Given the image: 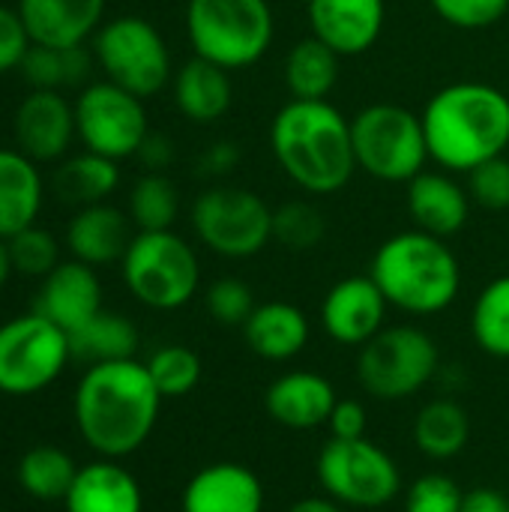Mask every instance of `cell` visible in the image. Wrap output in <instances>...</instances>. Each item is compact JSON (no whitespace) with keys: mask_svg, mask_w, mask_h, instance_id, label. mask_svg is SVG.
I'll list each match as a JSON object with an SVG mask.
<instances>
[{"mask_svg":"<svg viewBox=\"0 0 509 512\" xmlns=\"http://www.w3.org/2000/svg\"><path fill=\"white\" fill-rule=\"evenodd\" d=\"M459 512H509V501L507 495H501L498 489L480 486V489L465 492V501H462Z\"/></svg>","mask_w":509,"mask_h":512,"instance_id":"cell-46","label":"cell"},{"mask_svg":"<svg viewBox=\"0 0 509 512\" xmlns=\"http://www.w3.org/2000/svg\"><path fill=\"white\" fill-rule=\"evenodd\" d=\"M171 90H174V105L177 111L198 123V126H210L219 117L228 114L231 102H234V84H231V72L204 60V57H192L186 60L174 78H171Z\"/></svg>","mask_w":509,"mask_h":512,"instance_id":"cell-26","label":"cell"},{"mask_svg":"<svg viewBox=\"0 0 509 512\" xmlns=\"http://www.w3.org/2000/svg\"><path fill=\"white\" fill-rule=\"evenodd\" d=\"M162 402L147 363L132 357L90 366L75 387L72 417L93 453L120 462L150 441Z\"/></svg>","mask_w":509,"mask_h":512,"instance_id":"cell-1","label":"cell"},{"mask_svg":"<svg viewBox=\"0 0 509 512\" xmlns=\"http://www.w3.org/2000/svg\"><path fill=\"white\" fill-rule=\"evenodd\" d=\"M327 429H330V438H339V441L366 438V408L357 399H339L327 420Z\"/></svg>","mask_w":509,"mask_h":512,"instance_id":"cell-43","label":"cell"},{"mask_svg":"<svg viewBox=\"0 0 509 512\" xmlns=\"http://www.w3.org/2000/svg\"><path fill=\"white\" fill-rule=\"evenodd\" d=\"M9 243V258L15 273L30 276V279H45L57 264H60V243L57 237L42 228V225H30L24 231H18L15 237L6 240Z\"/></svg>","mask_w":509,"mask_h":512,"instance_id":"cell-37","label":"cell"},{"mask_svg":"<svg viewBox=\"0 0 509 512\" xmlns=\"http://www.w3.org/2000/svg\"><path fill=\"white\" fill-rule=\"evenodd\" d=\"M75 105V132L84 150L105 159L138 156L144 138L150 135L144 99L117 87L114 81H93L81 87Z\"/></svg>","mask_w":509,"mask_h":512,"instance_id":"cell-13","label":"cell"},{"mask_svg":"<svg viewBox=\"0 0 509 512\" xmlns=\"http://www.w3.org/2000/svg\"><path fill=\"white\" fill-rule=\"evenodd\" d=\"M204 306L210 312V318L222 327H243L249 321V315L255 312V294L243 279L225 276L216 279L207 294H204Z\"/></svg>","mask_w":509,"mask_h":512,"instance_id":"cell-38","label":"cell"},{"mask_svg":"<svg viewBox=\"0 0 509 512\" xmlns=\"http://www.w3.org/2000/svg\"><path fill=\"white\" fill-rule=\"evenodd\" d=\"M120 270L129 294L156 312L183 309L201 285L198 255L192 243L174 231H138Z\"/></svg>","mask_w":509,"mask_h":512,"instance_id":"cell-6","label":"cell"},{"mask_svg":"<svg viewBox=\"0 0 509 512\" xmlns=\"http://www.w3.org/2000/svg\"><path fill=\"white\" fill-rule=\"evenodd\" d=\"M429 159L444 171L471 174L504 156L509 147V96L495 84L456 81L441 87L423 108Z\"/></svg>","mask_w":509,"mask_h":512,"instance_id":"cell-3","label":"cell"},{"mask_svg":"<svg viewBox=\"0 0 509 512\" xmlns=\"http://www.w3.org/2000/svg\"><path fill=\"white\" fill-rule=\"evenodd\" d=\"M78 477V465L72 456L54 444L30 447L18 462V483L33 501H63Z\"/></svg>","mask_w":509,"mask_h":512,"instance_id":"cell-31","label":"cell"},{"mask_svg":"<svg viewBox=\"0 0 509 512\" xmlns=\"http://www.w3.org/2000/svg\"><path fill=\"white\" fill-rule=\"evenodd\" d=\"M138 159L147 171H165L174 159V144L168 135H159V132H150L138 150Z\"/></svg>","mask_w":509,"mask_h":512,"instance_id":"cell-45","label":"cell"},{"mask_svg":"<svg viewBox=\"0 0 509 512\" xmlns=\"http://www.w3.org/2000/svg\"><path fill=\"white\" fill-rule=\"evenodd\" d=\"M132 237V219L123 210L111 207L108 201L78 207L66 225L69 255L90 267H108L123 261Z\"/></svg>","mask_w":509,"mask_h":512,"instance_id":"cell-21","label":"cell"},{"mask_svg":"<svg viewBox=\"0 0 509 512\" xmlns=\"http://www.w3.org/2000/svg\"><path fill=\"white\" fill-rule=\"evenodd\" d=\"M33 312L72 333L102 312V282L96 267L81 261H60L39 285Z\"/></svg>","mask_w":509,"mask_h":512,"instance_id":"cell-17","label":"cell"},{"mask_svg":"<svg viewBox=\"0 0 509 512\" xmlns=\"http://www.w3.org/2000/svg\"><path fill=\"white\" fill-rule=\"evenodd\" d=\"M471 201L486 210H509V159L495 156L468 174Z\"/></svg>","mask_w":509,"mask_h":512,"instance_id":"cell-41","label":"cell"},{"mask_svg":"<svg viewBox=\"0 0 509 512\" xmlns=\"http://www.w3.org/2000/svg\"><path fill=\"white\" fill-rule=\"evenodd\" d=\"M93 60L117 87L150 99L174 78L171 48L159 27L141 15H117L93 36Z\"/></svg>","mask_w":509,"mask_h":512,"instance_id":"cell-9","label":"cell"},{"mask_svg":"<svg viewBox=\"0 0 509 512\" xmlns=\"http://www.w3.org/2000/svg\"><path fill=\"white\" fill-rule=\"evenodd\" d=\"M312 36L330 45L339 57H357L369 51L384 30V0H309Z\"/></svg>","mask_w":509,"mask_h":512,"instance_id":"cell-16","label":"cell"},{"mask_svg":"<svg viewBox=\"0 0 509 512\" xmlns=\"http://www.w3.org/2000/svg\"><path fill=\"white\" fill-rule=\"evenodd\" d=\"M267 492L261 477L240 462H213L189 477L180 510L183 512H264Z\"/></svg>","mask_w":509,"mask_h":512,"instance_id":"cell-18","label":"cell"},{"mask_svg":"<svg viewBox=\"0 0 509 512\" xmlns=\"http://www.w3.org/2000/svg\"><path fill=\"white\" fill-rule=\"evenodd\" d=\"M441 369L435 339L411 324L384 327L357 354V381L378 402H405L426 390Z\"/></svg>","mask_w":509,"mask_h":512,"instance_id":"cell-8","label":"cell"},{"mask_svg":"<svg viewBox=\"0 0 509 512\" xmlns=\"http://www.w3.org/2000/svg\"><path fill=\"white\" fill-rule=\"evenodd\" d=\"M138 327L117 312H99L84 327L69 333V348L75 360H84L90 366L96 363H114V360H132L138 351Z\"/></svg>","mask_w":509,"mask_h":512,"instance_id":"cell-28","label":"cell"},{"mask_svg":"<svg viewBox=\"0 0 509 512\" xmlns=\"http://www.w3.org/2000/svg\"><path fill=\"white\" fill-rule=\"evenodd\" d=\"M192 231L213 255L252 258L273 240V210L243 186H210L192 204Z\"/></svg>","mask_w":509,"mask_h":512,"instance_id":"cell-11","label":"cell"},{"mask_svg":"<svg viewBox=\"0 0 509 512\" xmlns=\"http://www.w3.org/2000/svg\"><path fill=\"white\" fill-rule=\"evenodd\" d=\"M432 9L459 30H486L509 12V0H429Z\"/></svg>","mask_w":509,"mask_h":512,"instance_id":"cell-40","label":"cell"},{"mask_svg":"<svg viewBox=\"0 0 509 512\" xmlns=\"http://www.w3.org/2000/svg\"><path fill=\"white\" fill-rule=\"evenodd\" d=\"M63 507L66 512H144V492L117 459H99L78 468Z\"/></svg>","mask_w":509,"mask_h":512,"instance_id":"cell-23","label":"cell"},{"mask_svg":"<svg viewBox=\"0 0 509 512\" xmlns=\"http://www.w3.org/2000/svg\"><path fill=\"white\" fill-rule=\"evenodd\" d=\"M276 18L267 0H186V36L195 57L228 72L255 66L273 45Z\"/></svg>","mask_w":509,"mask_h":512,"instance_id":"cell-5","label":"cell"},{"mask_svg":"<svg viewBox=\"0 0 509 512\" xmlns=\"http://www.w3.org/2000/svg\"><path fill=\"white\" fill-rule=\"evenodd\" d=\"M12 273H15V267H12V258H9V243L0 237V291L6 288Z\"/></svg>","mask_w":509,"mask_h":512,"instance_id":"cell-48","label":"cell"},{"mask_svg":"<svg viewBox=\"0 0 509 512\" xmlns=\"http://www.w3.org/2000/svg\"><path fill=\"white\" fill-rule=\"evenodd\" d=\"M387 309L390 303L372 276H345L321 303V327L333 342L363 348L387 327Z\"/></svg>","mask_w":509,"mask_h":512,"instance_id":"cell-15","label":"cell"},{"mask_svg":"<svg viewBox=\"0 0 509 512\" xmlns=\"http://www.w3.org/2000/svg\"><path fill=\"white\" fill-rule=\"evenodd\" d=\"M93 54L81 48H45L33 45L21 63V75L30 90H63L75 87L87 78Z\"/></svg>","mask_w":509,"mask_h":512,"instance_id":"cell-32","label":"cell"},{"mask_svg":"<svg viewBox=\"0 0 509 512\" xmlns=\"http://www.w3.org/2000/svg\"><path fill=\"white\" fill-rule=\"evenodd\" d=\"M342 57L315 36L300 39L285 57V87L291 99H327L339 84Z\"/></svg>","mask_w":509,"mask_h":512,"instance_id":"cell-29","label":"cell"},{"mask_svg":"<svg viewBox=\"0 0 509 512\" xmlns=\"http://www.w3.org/2000/svg\"><path fill=\"white\" fill-rule=\"evenodd\" d=\"M180 213V192L162 171H144L129 189V219L138 231H171Z\"/></svg>","mask_w":509,"mask_h":512,"instance_id":"cell-34","label":"cell"},{"mask_svg":"<svg viewBox=\"0 0 509 512\" xmlns=\"http://www.w3.org/2000/svg\"><path fill=\"white\" fill-rule=\"evenodd\" d=\"M285 512H345L342 504H336L333 498H300L297 504H291Z\"/></svg>","mask_w":509,"mask_h":512,"instance_id":"cell-47","label":"cell"},{"mask_svg":"<svg viewBox=\"0 0 509 512\" xmlns=\"http://www.w3.org/2000/svg\"><path fill=\"white\" fill-rule=\"evenodd\" d=\"M69 360V333L39 312L0 324V393L33 396L51 387Z\"/></svg>","mask_w":509,"mask_h":512,"instance_id":"cell-12","label":"cell"},{"mask_svg":"<svg viewBox=\"0 0 509 512\" xmlns=\"http://www.w3.org/2000/svg\"><path fill=\"white\" fill-rule=\"evenodd\" d=\"M33 45L81 48L105 24V0H18Z\"/></svg>","mask_w":509,"mask_h":512,"instance_id":"cell-19","label":"cell"},{"mask_svg":"<svg viewBox=\"0 0 509 512\" xmlns=\"http://www.w3.org/2000/svg\"><path fill=\"white\" fill-rule=\"evenodd\" d=\"M198 165H201V174H207V177H225L240 165V147L234 141H228V138L216 141L201 153Z\"/></svg>","mask_w":509,"mask_h":512,"instance_id":"cell-44","label":"cell"},{"mask_svg":"<svg viewBox=\"0 0 509 512\" xmlns=\"http://www.w3.org/2000/svg\"><path fill=\"white\" fill-rule=\"evenodd\" d=\"M120 186V168L114 159H105L99 153H78L69 156L66 162H60L57 174H54V192L78 207H90V204H105L114 189Z\"/></svg>","mask_w":509,"mask_h":512,"instance_id":"cell-30","label":"cell"},{"mask_svg":"<svg viewBox=\"0 0 509 512\" xmlns=\"http://www.w3.org/2000/svg\"><path fill=\"white\" fill-rule=\"evenodd\" d=\"M465 489L447 474H423L405 492V512H459Z\"/></svg>","mask_w":509,"mask_h":512,"instance_id":"cell-39","label":"cell"},{"mask_svg":"<svg viewBox=\"0 0 509 512\" xmlns=\"http://www.w3.org/2000/svg\"><path fill=\"white\" fill-rule=\"evenodd\" d=\"M471 441V417L453 399H432L414 417V444L432 462L456 459Z\"/></svg>","mask_w":509,"mask_h":512,"instance_id":"cell-27","label":"cell"},{"mask_svg":"<svg viewBox=\"0 0 509 512\" xmlns=\"http://www.w3.org/2000/svg\"><path fill=\"white\" fill-rule=\"evenodd\" d=\"M405 201L414 225L444 240L459 234L471 216V192L462 189L450 171H420L408 183Z\"/></svg>","mask_w":509,"mask_h":512,"instance_id":"cell-22","label":"cell"},{"mask_svg":"<svg viewBox=\"0 0 509 512\" xmlns=\"http://www.w3.org/2000/svg\"><path fill=\"white\" fill-rule=\"evenodd\" d=\"M318 483L327 498L354 510H381L402 492L396 459L369 438H330L318 453Z\"/></svg>","mask_w":509,"mask_h":512,"instance_id":"cell-10","label":"cell"},{"mask_svg":"<svg viewBox=\"0 0 509 512\" xmlns=\"http://www.w3.org/2000/svg\"><path fill=\"white\" fill-rule=\"evenodd\" d=\"M147 372L162 399H183L201 384V357L186 345H162L150 354Z\"/></svg>","mask_w":509,"mask_h":512,"instance_id":"cell-35","label":"cell"},{"mask_svg":"<svg viewBox=\"0 0 509 512\" xmlns=\"http://www.w3.org/2000/svg\"><path fill=\"white\" fill-rule=\"evenodd\" d=\"M369 276L393 309L414 318L447 312L462 288V264L456 252L444 237L420 228L387 237L372 258Z\"/></svg>","mask_w":509,"mask_h":512,"instance_id":"cell-4","label":"cell"},{"mask_svg":"<svg viewBox=\"0 0 509 512\" xmlns=\"http://www.w3.org/2000/svg\"><path fill=\"white\" fill-rule=\"evenodd\" d=\"M339 396L333 384L309 369H294L279 375L267 393H264V408L267 414L291 432H312L318 426H327Z\"/></svg>","mask_w":509,"mask_h":512,"instance_id":"cell-20","label":"cell"},{"mask_svg":"<svg viewBox=\"0 0 509 512\" xmlns=\"http://www.w3.org/2000/svg\"><path fill=\"white\" fill-rule=\"evenodd\" d=\"M30 48H33V39H30L18 9L0 3V75L21 69Z\"/></svg>","mask_w":509,"mask_h":512,"instance_id":"cell-42","label":"cell"},{"mask_svg":"<svg viewBox=\"0 0 509 512\" xmlns=\"http://www.w3.org/2000/svg\"><path fill=\"white\" fill-rule=\"evenodd\" d=\"M12 135L15 147L33 162H60L78 138L75 105L63 90H30L12 114Z\"/></svg>","mask_w":509,"mask_h":512,"instance_id":"cell-14","label":"cell"},{"mask_svg":"<svg viewBox=\"0 0 509 512\" xmlns=\"http://www.w3.org/2000/svg\"><path fill=\"white\" fill-rule=\"evenodd\" d=\"M309 318L300 306L285 300L258 303L249 321L243 324L246 345L255 357L267 363H288L309 345Z\"/></svg>","mask_w":509,"mask_h":512,"instance_id":"cell-25","label":"cell"},{"mask_svg":"<svg viewBox=\"0 0 509 512\" xmlns=\"http://www.w3.org/2000/svg\"><path fill=\"white\" fill-rule=\"evenodd\" d=\"M45 204V180L39 162L18 147H0V237L9 240L18 231L36 225Z\"/></svg>","mask_w":509,"mask_h":512,"instance_id":"cell-24","label":"cell"},{"mask_svg":"<svg viewBox=\"0 0 509 512\" xmlns=\"http://www.w3.org/2000/svg\"><path fill=\"white\" fill-rule=\"evenodd\" d=\"M327 234V222L321 210L309 201H285L273 210V240L285 249L306 252L315 249Z\"/></svg>","mask_w":509,"mask_h":512,"instance_id":"cell-36","label":"cell"},{"mask_svg":"<svg viewBox=\"0 0 509 512\" xmlns=\"http://www.w3.org/2000/svg\"><path fill=\"white\" fill-rule=\"evenodd\" d=\"M357 168L384 183H411L429 162L423 117L405 105L375 102L351 117Z\"/></svg>","mask_w":509,"mask_h":512,"instance_id":"cell-7","label":"cell"},{"mask_svg":"<svg viewBox=\"0 0 509 512\" xmlns=\"http://www.w3.org/2000/svg\"><path fill=\"white\" fill-rule=\"evenodd\" d=\"M471 336L495 360H509V273L492 279L474 300Z\"/></svg>","mask_w":509,"mask_h":512,"instance_id":"cell-33","label":"cell"},{"mask_svg":"<svg viewBox=\"0 0 509 512\" xmlns=\"http://www.w3.org/2000/svg\"><path fill=\"white\" fill-rule=\"evenodd\" d=\"M282 174L309 195L339 192L357 171L351 120L330 99H291L270 123Z\"/></svg>","mask_w":509,"mask_h":512,"instance_id":"cell-2","label":"cell"}]
</instances>
